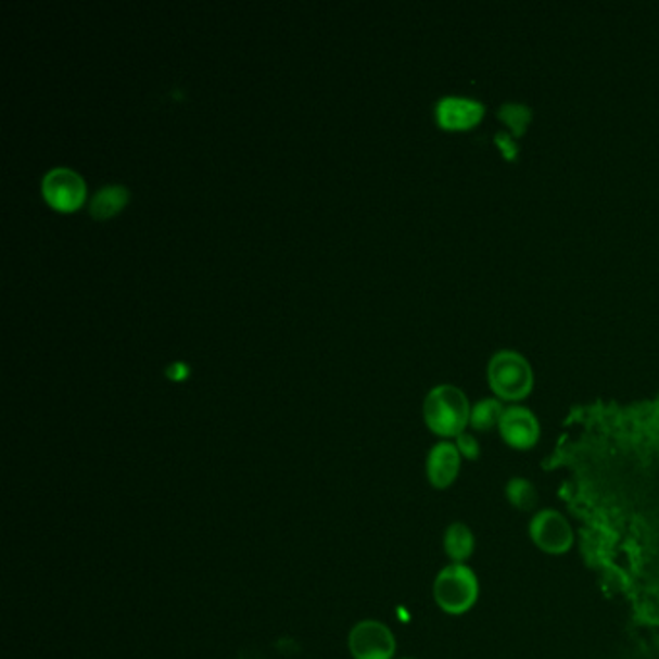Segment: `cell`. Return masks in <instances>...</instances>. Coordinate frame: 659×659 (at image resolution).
Wrapping results in <instances>:
<instances>
[{
    "label": "cell",
    "instance_id": "obj_1",
    "mask_svg": "<svg viewBox=\"0 0 659 659\" xmlns=\"http://www.w3.org/2000/svg\"><path fill=\"white\" fill-rule=\"evenodd\" d=\"M470 410L465 393L455 385H438L423 401V418L433 433L441 438H457L470 423Z\"/></svg>",
    "mask_w": 659,
    "mask_h": 659
},
{
    "label": "cell",
    "instance_id": "obj_2",
    "mask_svg": "<svg viewBox=\"0 0 659 659\" xmlns=\"http://www.w3.org/2000/svg\"><path fill=\"white\" fill-rule=\"evenodd\" d=\"M480 582L476 572L465 562H451L433 582V598L441 611L448 616H465L476 606Z\"/></svg>",
    "mask_w": 659,
    "mask_h": 659
},
{
    "label": "cell",
    "instance_id": "obj_3",
    "mask_svg": "<svg viewBox=\"0 0 659 659\" xmlns=\"http://www.w3.org/2000/svg\"><path fill=\"white\" fill-rule=\"evenodd\" d=\"M487 379L497 395L505 401H519L532 391L534 369L517 351L495 352L487 364Z\"/></svg>",
    "mask_w": 659,
    "mask_h": 659
},
{
    "label": "cell",
    "instance_id": "obj_4",
    "mask_svg": "<svg viewBox=\"0 0 659 659\" xmlns=\"http://www.w3.org/2000/svg\"><path fill=\"white\" fill-rule=\"evenodd\" d=\"M528 534L537 549L544 554H567L574 545L572 527L559 510L544 509L536 512L528 524Z\"/></svg>",
    "mask_w": 659,
    "mask_h": 659
},
{
    "label": "cell",
    "instance_id": "obj_5",
    "mask_svg": "<svg viewBox=\"0 0 659 659\" xmlns=\"http://www.w3.org/2000/svg\"><path fill=\"white\" fill-rule=\"evenodd\" d=\"M348 648L354 659H393L396 651L395 634L388 624L371 619L360 621L352 626Z\"/></svg>",
    "mask_w": 659,
    "mask_h": 659
},
{
    "label": "cell",
    "instance_id": "obj_6",
    "mask_svg": "<svg viewBox=\"0 0 659 659\" xmlns=\"http://www.w3.org/2000/svg\"><path fill=\"white\" fill-rule=\"evenodd\" d=\"M43 195L47 198V202L51 203L56 210L72 212L86 198L84 178L72 168H51L43 176Z\"/></svg>",
    "mask_w": 659,
    "mask_h": 659
},
{
    "label": "cell",
    "instance_id": "obj_7",
    "mask_svg": "<svg viewBox=\"0 0 659 659\" xmlns=\"http://www.w3.org/2000/svg\"><path fill=\"white\" fill-rule=\"evenodd\" d=\"M502 438L507 445L515 448H530L540 440V422L536 414L527 406L505 408L499 422Z\"/></svg>",
    "mask_w": 659,
    "mask_h": 659
},
{
    "label": "cell",
    "instance_id": "obj_8",
    "mask_svg": "<svg viewBox=\"0 0 659 659\" xmlns=\"http://www.w3.org/2000/svg\"><path fill=\"white\" fill-rule=\"evenodd\" d=\"M462 455L458 453L457 445L451 441H440L431 447L426 460V474L435 490H447L455 484L460 472Z\"/></svg>",
    "mask_w": 659,
    "mask_h": 659
},
{
    "label": "cell",
    "instance_id": "obj_9",
    "mask_svg": "<svg viewBox=\"0 0 659 659\" xmlns=\"http://www.w3.org/2000/svg\"><path fill=\"white\" fill-rule=\"evenodd\" d=\"M435 116L445 128H468L484 116V105L472 98L447 96L435 105Z\"/></svg>",
    "mask_w": 659,
    "mask_h": 659
},
{
    "label": "cell",
    "instance_id": "obj_10",
    "mask_svg": "<svg viewBox=\"0 0 659 659\" xmlns=\"http://www.w3.org/2000/svg\"><path fill=\"white\" fill-rule=\"evenodd\" d=\"M476 537L472 530L462 522H453L445 530L443 549L453 562H466L474 554Z\"/></svg>",
    "mask_w": 659,
    "mask_h": 659
},
{
    "label": "cell",
    "instance_id": "obj_11",
    "mask_svg": "<svg viewBox=\"0 0 659 659\" xmlns=\"http://www.w3.org/2000/svg\"><path fill=\"white\" fill-rule=\"evenodd\" d=\"M128 202V190L121 185L103 186L89 203V212L98 219L115 215Z\"/></svg>",
    "mask_w": 659,
    "mask_h": 659
},
{
    "label": "cell",
    "instance_id": "obj_12",
    "mask_svg": "<svg viewBox=\"0 0 659 659\" xmlns=\"http://www.w3.org/2000/svg\"><path fill=\"white\" fill-rule=\"evenodd\" d=\"M503 413L505 408L499 398H482L470 410V426L478 431L492 430L502 422Z\"/></svg>",
    "mask_w": 659,
    "mask_h": 659
},
{
    "label": "cell",
    "instance_id": "obj_13",
    "mask_svg": "<svg viewBox=\"0 0 659 659\" xmlns=\"http://www.w3.org/2000/svg\"><path fill=\"white\" fill-rule=\"evenodd\" d=\"M505 495L515 509L532 510L537 507L536 485L527 478H512L505 487Z\"/></svg>",
    "mask_w": 659,
    "mask_h": 659
},
{
    "label": "cell",
    "instance_id": "obj_14",
    "mask_svg": "<svg viewBox=\"0 0 659 659\" xmlns=\"http://www.w3.org/2000/svg\"><path fill=\"white\" fill-rule=\"evenodd\" d=\"M502 116L515 130H522L530 118V111L519 103H510V105L502 106Z\"/></svg>",
    "mask_w": 659,
    "mask_h": 659
},
{
    "label": "cell",
    "instance_id": "obj_15",
    "mask_svg": "<svg viewBox=\"0 0 659 659\" xmlns=\"http://www.w3.org/2000/svg\"><path fill=\"white\" fill-rule=\"evenodd\" d=\"M455 445H457L458 453L465 458L476 460V458L480 457V443L468 431H462L460 435H457V443Z\"/></svg>",
    "mask_w": 659,
    "mask_h": 659
},
{
    "label": "cell",
    "instance_id": "obj_16",
    "mask_svg": "<svg viewBox=\"0 0 659 659\" xmlns=\"http://www.w3.org/2000/svg\"><path fill=\"white\" fill-rule=\"evenodd\" d=\"M167 373L173 379H182L188 373V366L182 362H176L173 366H168Z\"/></svg>",
    "mask_w": 659,
    "mask_h": 659
},
{
    "label": "cell",
    "instance_id": "obj_17",
    "mask_svg": "<svg viewBox=\"0 0 659 659\" xmlns=\"http://www.w3.org/2000/svg\"><path fill=\"white\" fill-rule=\"evenodd\" d=\"M403 659H414V658H403Z\"/></svg>",
    "mask_w": 659,
    "mask_h": 659
}]
</instances>
